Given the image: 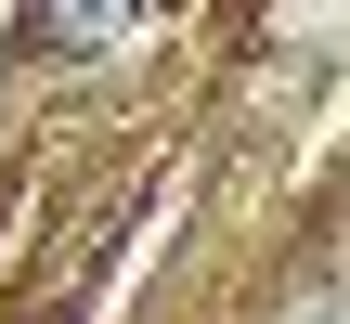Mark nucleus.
<instances>
[{
	"label": "nucleus",
	"instance_id": "nucleus-2",
	"mask_svg": "<svg viewBox=\"0 0 350 324\" xmlns=\"http://www.w3.org/2000/svg\"><path fill=\"white\" fill-rule=\"evenodd\" d=\"M312 324H350V312H312Z\"/></svg>",
	"mask_w": 350,
	"mask_h": 324
},
{
	"label": "nucleus",
	"instance_id": "nucleus-1",
	"mask_svg": "<svg viewBox=\"0 0 350 324\" xmlns=\"http://www.w3.org/2000/svg\"><path fill=\"white\" fill-rule=\"evenodd\" d=\"M130 26V0H39V39L52 52H91V39H117Z\"/></svg>",
	"mask_w": 350,
	"mask_h": 324
}]
</instances>
